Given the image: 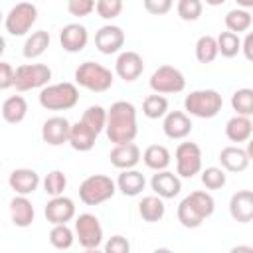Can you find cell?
I'll return each mask as SVG.
<instances>
[{
	"mask_svg": "<svg viewBox=\"0 0 253 253\" xmlns=\"http://www.w3.org/2000/svg\"><path fill=\"white\" fill-rule=\"evenodd\" d=\"M105 132L107 138L113 144L132 142L136 138L138 126H136V109L128 101H117L107 111L105 121Z\"/></svg>",
	"mask_w": 253,
	"mask_h": 253,
	"instance_id": "obj_1",
	"label": "cell"
},
{
	"mask_svg": "<svg viewBox=\"0 0 253 253\" xmlns=\"http://www.w3.org/2000/svg\"><path fill=\"white\" fill-rule=\"evenodd\" d=\"M213 210H215V202H213L211 194H208L204 190H196L178 204L176 215L184 227L196 229L202 225L204 219H208L213 213Z\"/></svg>",
	"mask_w": 253,
	"mask_h": 253,
	"instance_id": "obj_2",
	"label": "cell"
},
{
	"mask_svg": "<svg viewBox=\"0 0 253 253\" xmlns=\"http://www.w3.org/2000/svg\"><path fill=\"white\" fill-rule=\"evenodd\" d=\"M40 105L47 111H69L79 101V91L75 83L63 81L53 85H43L40 91Z\"/></svg>",
	"mask_w": 253,
	"mask_h": 253,
	"instance_id": "obj_3",
	"label": "cell"
},
{
	"mask_svg": "<svg viewBox=\"0 0 253 253\" xmlns=\"http://www.w3.org/2000/svg\"><path fill=\"white\" fill-rule=\"evenodd\" d=\"M223 107V99L215 89H198L186 95L184 109L186 115L198 117V119H213Z\"/></svg>",
	"mask_w": 253,
	"mask_h": 253,
	"instance_id": "obj_4",
	"label": "cell"
},
{
	"mask_svg": "<svg viewBox=\"0 0 253 253\" xmlns=\"http://www.w3.org/2000/svg\"><path fill=\"white\" fill-rule=\"evenodd\" d=\"M113 73L101 63L95 61H83L75 69V83L83 89H89L93 93H105L113 87Z\"/></svg>",
	"mask_w": 253,
	"mask_h": 253,
	"instance_id": "obj_5",
	"label": "cell"
},
{
	"mask_svg": "<svg viewBox=\"0 0 253 253\" xmlns=\"http://www.w3.org/2000/svg\"><path fill=\"white\" fill-rule=\"evenodd\" d=\"M117 192V184L105 174L87 176L79 186V200L85 206H99L111 200Z\"/></svg>",
	"mask_w": 253,
	"mask_h": 253,
	"instance_id": "obj_6",
	"label": "cell"
},
{
	"mask_svg": "<svg viewBox=\"0 0 253 253\" xmlns=\"http://www.w3.org/2000/svg\"><path fill=\"white\" fill-rule=\"evenodd\" d=\"M51 69L43 63H22L14 69V87L18 91H32L47 85Z\"/></svg>",
	"mask_w": 253,
	"mask_h": 253,
	"instance_id": "obj_7",
	"label": "cell"
},
{
	"mask_svg": "<svg viewBox=\"0 0 253 253\" xmlns=\"http://www.w3.org/2000/svg\"><path fill=\"white\" fill-rule=\"evenodd\" d=\"M36 20H38V8L32 2H20L4 16V26L10 36L18 38V36H26L36 24Z\"/></svg>",
	"mask_w": 253,
	"mask_h": 253,
	"instance_id": "obj_8",
	"label": "cell"
},
{
	"mask_svg": "<svg viewBox=\"0 0 253 253\" xmlns=\"http://www.w3.org/2000/svg\"><path fill=\"white\" fill-rule=\"evenodd\" d=\"M150 89L158 95H170V93H180L186 87V77L184 73L174 67V65H160L148 81Z\"/></svg>",
	"mask_w": 253,
	"mask_h": 253,
	"instance_id": "obj_9",
	"label": "cell"
},
{
	"mask_svg": "<svg viewBox=\"0 0 253 253\" xmlns=\"http://www.w3.org/2000/svg\"><path fill=\"white\" fill-rule=\"evenodd\" d=\"M75 239L83 249H97L103 243V225L93 213H79L75 217Z\"/></svg>",
	"mask_w": 253,
	"mask_h": 253,
	"instance_id": "obj_10",
	"label": "cell"
},
{
	"mask_svg": "<svg viewBox=\"0 0 253 253\" xmlns=\"http://www.w3.org/2000/svg\"><path fill=\"white\" fill-rule=\"evenodd\" d=\"M176 174L180 178H194L202 170V148L196 142H180L174 152Z\"/></svg>",
	"mask_w": 253,
	"mask_h": 253,
	"instance_id": "obj_11",
	"label": "cell"
},
{
	"mask_svg": "<svg viewBox=\"0 0 253 253\" xmlns=\"http://www.w3.org/2000/svg\"><path fill=\"white\" fill-rule=\"evenodd\" d=\"M45 219L55 225V223H67L75 217V204L67 196H51V200L45 204Z\"/></svg>",
	"mask_w": 253,
	"mask_h": 253,
	"instance_id": "obj_12",
	"label": "cell"
},
{
	"mask_svg": "<svg viewBox=\"0 0 253 253\" xmlns=\"http://www.w3.org/2000/svg\"><path fill=\"white\" fill-rule=\"evenodd\" d=\"M87 42H89V32H87V28H85L83 24H79V22L67 24V26H63L61 32H59V43H61V47H63L65 51H69V53H79V51H83L85 45H87Z\"/></svg>",
	"mask_w": 253,
	"mask_h": 253,
	"instance_id": "obj_13",
	"label": "cell"
},
{
	"mask_svg": "<svg viewBox=\"0 0 253 253\" xmlns=\"http://www.w3.org/2000/svg\"><path fill=\"white\" fill-rule=\"evenodd\" d=\"M123 45H125V32L119 26L107 24V26L99 28V32L95 34V47L105 55L121 51Z\"/></svg>",
	"mask_w": 253,
	"mask_h": 253,
	"instance_id": "obj_14",
	"label": "cell"
},
{
	"mask_svg": "<svg viewBox=\"0 0 253 253\" xmlns=\"http://www.w3.org/2000/svg\"><path fill=\"white\" fill-rule=\"evenodd\" d=\"M115 71L125 81H136L144 71L142 55L136 53V51H130V49L128 51H121L117 61H115Z\"/></svg>",
	"mask_w": 253,
	"mask_h": 253,
	"instance_id": "obj_15",
	"label": "cell"
},
{
	"mask_svg": "<svg viewBox=\"0 0 253 253\" xmlns=\"http://www.w3.org/2000/svg\"><path fill=\"white\" fill-rule=\"evenodd\" d=\"M162 130L172 140H182L192 132V119L184 111H168L164 115Z\"/></svg>",
	"mask_w": 253,
	"mask_h": 253,
	"instance_id": "obj_16",
	"label": "cell"
},
{
	"mask_svg": "<svg viewBox=\"0 0 253 253\" xmlns=\"http://www.w3.org/2000/svg\"><path fill=\"white\" fill-rule=\"evenodd\" d=\"M150 188L162 200H170V198H176L180 194L182 182H180V176L170 172V170H156V174H152Z\"/></svg>",
	"mask_w": 253,
	"mask_h": 253,
	"instance_id": "obj_17",
	"label": "cell"
},
{
	"mask_svg": "<svg viewBox=\"0 0 253 253\" xmlns=\"http://www.w3.org/2000/svg\"><path fill=\"white\" fill-rule=\"evenodd\" d=\"M69 121L65 117H49L42 126V140L49 146H61L69 138Z\"/></svg>",
	"mask_w": 253,
	"mask_h": 253,
	"instance_id": "obj_18",
	"label": "cell"
},
{
	"mask_svg": "<svg viewBox=\"0 0 253 253\" xmlns=\"http://www.w3.org/2000/svg\"><path fill=\"white\" fill-rule=\"evenodd\" d=\"M10 188L20 196H30L40 186V174L32 168H16L8 178Z\"/></svg>",
	"mask_w": 253,
	"mask_h": 253,
	"instance_id": "obj_19",
	"label": "cell"
},
{
	"mask_svg": "<svg viewBox=\"0 0 253 253\" xmlns=\"http://www.w3.org/2000/svg\"><path fill=\"white\" fill-rule=\"evenodd\" d=\"M229 213L237 223H249L253 219V192L239 190L229 200Z\"/></svg>",
	"mask_w": 253,
	"mask_h": 253,
	"instance_id": "obj_20",
	"label": "cell"
},
{
	"mask_svg": "<svg viewBox=\"0 0 253 253\" xmlns=\"http://www.w3.org/2000/svg\"><path fill=\"white\" fill-rule=\"evenodd\" d=\"M97 136H99V132H95L87 123H83V121L79 119L75 125H71L67 142L71 144V148H73V150L87 152V150H91V148L95 146Z\"/></svg>",
	"mask_w": 253,
	"mask_h": 253,
	"instance_id": "obj_21",
	"label": "cell"
},
{
	"mask_svg": "<svg viewBox=\"0 0 253 253\" xmlns=\"http://www.w3.org/2000/svg\"><path fill=\"white\" fill-rule=\"evenodd\" d=\"M111 164L119 170H126V168H134L140 160V148L134 142H123V144H115V148L109 154Z\"/></svg>",
	"mask_w": 253,
	"mask_h": 253,
	"instance_id": "obj_22",
	"label": "cell"
},
{
	"mask_svg": "<svg viewBox=\"0 0 253 253\" xmlns=\"http://www.w3.org/2000/svg\"><path fill=\"white\" fill-rule=\"evenodd\" d=\"M249 160V150H243L241 146H225L219 152V164L225 172H243L247 170Z\"/></svg>",
	"mask_w": 253,
	"mask_h": 253,
	"instance_id": "obj_23",
	"label": "cell"
},
{
	"mask_svg": "<svg viewBox=\"0 0 253 253\" xmlns=\"http://www.w3.org/2000/svg\"><path fill=\"white\" fill-rule=\"evenodd\" d=\"M34 206L32 202L28 200V196H16L12 198L10 202V217H12V223L16 227H30L32 221H34Z\"/></svg>",
	"mask_w": 253,
	"mask_h": 253,
	"instance_id": "obj_24",
	"label": "cell"
},
{
	"mask_svg": "<svg viewBox=\"0 0 253 253\" xmlns=\"http://www.w3.org/2000/svg\"><path fill=\"white\" fill-rule=\"evenodd\" d=\"M253 134V123L251 117L245 115H235L225 123V136L231 142H247Z\"/></svg>",
	"mask_w": 253,
	"mask_h": 253,
	"instance_id": "obj_25",
	"label": "cell"
},
{
	"mask_svg": "<svg viewBox=\"0 0 253 253\" xmlns=\"http://www.w3.org/2000/svg\"><path fill=\"white\" fill-rule=\"evenodd\" d=\"M115 184H117V190H121V194L134 198V196H138L144 190L146 180H144L142 172H138L134 168H126V170H123L119 174V178H117Z\"/></svg>",
	"mask_w": 253,
	"mask_h": 253,
	"instance_id": "obj_26",
	"label": "cell"
},
{
	"mask_svg": "<svg viewBox=\"0 0 253 253\" xmlns=\"http://www.w3.org/2000/svg\"><path fill=\"white\" fill-rule=\"evenodd\" d=\"M28 115V101L22 95H12L2 103V119L10 125H18Z\"/></svg>",
	"mask_w": 253,
	"mask_h": 253,
	"instance_id": "obj_27",
	"label": "cell"
},
{
	"mask_svg": "<svg viewBox=\"0 0 253 253\" xmlns=\"http://www.w3.org/2000/svg\"><path fill=\"white\" fill-rule=\"evenodd\" d=\"M138 213L144 221L148 223H154V221H160L166 213V206H164V200L160 196H144L138 204Z\"/></svg>",
	"mask_w": 253,
	"mask_h": 253,
	"instance_id": "obj_28",
	"label": "cell"
},
{
	"mask_svg": "<svg viewBox=\"0 0 253 253\" xmlns=\"http://www.w3.org/2000/svg\"><path fill=\"white\" fill-rule=\"evenodd\" d=\"M170 150L162 144H150L146 146V150L142 152V160L146 164V168L150 170H166L168 164H170Z\"/></svg>",
	"mask_w": 253,
	"mask_h": 253,
	"instance_id": "obj_29",
	"label": "cell"
},
{
	"mask_svg": "<svg viewBox=\"0 0 253 253\" xmlns=\"http://www.w3.org/2000/svg\"><path fill=\"white\" fill-rule=\"evenodd\" d=\"M49 34L45 30H38V32H32V36H28L26 43H24V57L26 59H36L40 57L47 47H49Z\"/></svg>",
	"mask_w": 253,
	"mask_h": 253,
	"instance_id": "obj_30",
	"label": "cell"
},
{
	"mask_svg": "<svg viewBox=\"0 0 253 253\" xmlns=\"http://www.w3.org/2000/svg\"><path fill=\"white\" fill-rule=\"evenodd\" d=\"M251 24H253V16L245 8H235V10H229L225 14V28L229 32H235V34L247 32L251 28Z\"/></svg>",
	"mask_w": 253,
	"mask_h": 253,
	"instance_id": "obj_31",
	"label": "cell"
},
{
	"mask_svg": "<svg viewBox=\"0 0 253 253\" xmlns=\"http://www.w3.org/2000/svg\"><path fill=\"white\" fill-rule=\"evenodd\" d=\"M217 43V53H221L223 57H235L241 51V38L235 32H221L215 38Z\"/></svg>",
	"mask_w": 253,
	"mask_h": 253,
	"instance_id": "obj_32",
	"label": "cell"
},
{
	"mask_svg": "<svg viewBox=\"0 0 253 253\" xmlns=\"http://www.w3.org/2000/svg\"><path fill=\"white\" fill-rule=\"evenodd\" d=\"M73 241H75V233H73L71 227H67V223H55L51 227V231H49V243L55 249H59V251L69 249L73 245Z\"/></svg>",
	"mask_w": 253,
	"mask_h": 253,
	"instance_id": "obj_33",
	"label": "cell"
},
{
	"mask_svg": "<svg viewBox=\"0 0 253 253\" xmlns=\"http://www.w3.org/2000/svg\"><path fill=\"white\" fill-rule=\"evenodd\" d=\"M217 43L213 36H200L196 42V59L200 63H211L217 57Z\"/></svg>",
	"mask_w": 253,
	"mask_h": 253,
	"instance_id": "obj_34",
	"label": "cell"
},
{
	"mask_svg": "<svg viewBox=\"0 0 253 253\" xmlns=\"http://www.w3.org/2000/svg\"><path fill=\"white\" fill-rule=\"evenodd\" d=\"M142 113L144 117L148 119H162L166 113H168V101L164 95H148L144 101H142Z\"/></svg>",
	"mask_w": 253,
	"mask_h": 253,
	"instance_id": "obj_35",
	"label": "cell"
},
{
	"mask_svg": "<svg viewBox=\"0 0 253 253\" xmlns=\"http://www.w3.org/2000/svg\"><path fill=\"white\" fill-rule=\"evenodd\" d=\"M231 107L237 115L251 117L253 115V89H249V87L237 89L231 95Z\"/></svg>",
	"mask_w": 253,
	"mask_h": 253,
	"instance_id": "obj_36",
	"label": "cell"
},
{
	"mask_svg": "<svg viewBox=\"0 0 253 253\" xmlns=\"http://www.w3.org/2000/svg\"><path fill=\"white\" fill-rule=\"evenodd\" d=\"M200 172H202V184L208 190H221L225 186V182H227V176H225L223 168L208 166L206 170H200Z\"/></svg>",
	"mask_w": 253,
	"mask_h": 253,
	"instance_id": "obj_37",
	"label": "cell"
},
{
	"mask_svg": "<svg viewBox=\"0 0 253 253\" xmlns=\"http://www.w3.org/2000/svg\"><path fill=\"white\" fill-rule=\"evenodd\" d=\"M83 123H87L95 132H101L105 130V121H107V111L101 107V105H91L85 109L83 117H81Z\"/></svg>",
	"mask_w": 253,
	"mask_h": 253,
	"instance_id": "obj_38",
	"label": "cell"
},
{
	"mask_svg": "<svg viewBox=\"0 0 253 253\" xmlns=\"http://www.w3.org/2000/svg\"><path fill=\"white\" fill-rule=\"evenodd\" d=\"M65 188H67V176L61 170H51L43 178V190L47 196H61Z\"/></svg>",
	"mask_w": 253,
	"mask_h": 253,
	"instance_id": "obj_39",
	"label": "cell"
},
{
	"mask_svg": "<svg viewBox=\"0 0 253 253\" xmlns=\"http://www.w3.org/2000/svg\"><path fill=\"white\" fill-rule=\"evenodd\" d=\"M176 12L184 22H196L204 12V4L202 0H178Z\"/></svg>",
	"mask_w": 253,
	"mask_h": 253,
	"instance_id": "obj_40",
	"label": "cell"
},
{
	"mask_svg": "<svg viewBox=\"0 0 253 253\" xmlns=\"http://www.w3.org/2000/svg\"><path fill=\"white\" fill-rule=\"evenodd\" d=\"M95 12L103 20H113L123 12V0H97L95 2Z\"/></svg>",
	"mask_w": 253,
	"mask_h": 253,
	"instance_id": "obj_41",
	"label": "cell"
},
{
	"mask_svg": "<svg viewBox=\"0 0 253 253\" xmlns=\"http://www.w3.org/2000/svg\"><path fill=\"white\" fill-rule=\"evenodd\" d=\"M97 0H67V12L75 18H85L93 14Z\"/></svg>",
	"mask_w": 253,
	"mask_h": 253,
	"instance_id": "obj_42",
	"label": "cell"
},
{
	"mask_svg": "<svg viewBox=\"0 0 253 253\" xmlns=\"http://www.w3.org/2000/svg\"><path fill=\"white\" fill-rule=\"evenodd\" d=\"M144 4V10L152 16H164L172 10V4L174 0H142Z\"/></svg>",
	"mask_w": 253,
	"mask_h": 253,
	"instance_id": "obj_43",
	"label": "cell"
},
{
	"mask_svg": "<svg viewBox=\"0 0 253 253\" xmlns=\"http://www.w3.org/2000/svg\"><path fill=\"white\" fill-rule=\"evenodd\" d=\"M105 251H107V253H128V251H130V243H128L126 237H123V235H113V237L105 243Z\"/></svg>",
	"mask_w": 253,
	"mask_h": 253,
	"instance_id": "obj_44",
	"label": "cell"
},
{
	"mask_svg": "<svg viewBox=\"0 0 253 253\" xmlns=\"http://www.w3.org/2000/svg\"><path fill=\"white\" fill-rule=\"evenodd\" d=\"M14 87V67L6 61H0V91Z\"/></svg>",
	"mask_w": 253,
	"mask_h": 253,
	"instance_id": "obj_45",
	"label": "cell"
},
{
	"mask_svg": "<svg viewBox=\"0 0 253 253\" xmlns=\"http://www.w3.org/2000/svg\"><path fill=\"white\" fill-rule=\"evenodd\" d=\"M251 45H253V36L251 34H247L245 36V40L241 42V49H243V53H245V57L251 61L253 59V53H251Z\"/></svg>",
	"mask_w": 253,
	"mask_h": 253,
	"instance_id": "obj_46",
	"label": "cell"
},
{
	"mask_svg": "<svg viewBox=\"0 0 253 253\" xmlns=\"http://www.w3.org/2000/svg\"><path fill=\"white\" fill-rule=\"evenodd\" d=\"M235 2H237V6H241V8H245V10L253 8V0H235Z\"/></svg>",
	"mask_w": 253,
	"mask_h": 253,
	"instance_id": "obj_47",
	"label": "cell"
},
{
	"mask_svg": "<svg viewBox=\"0 0 253 253\" xmlns=\"http://www.w3.org/2000/svg\"><path fill=\"white\" fill-rule=\"evenodd\" d=\"M208 6H221V4H225V0H204Z\"/></svg>",
	"mask_w": 253,
	"mask_h": 253,
	"instance_id": "obj_48",
	"label": "cell"
},
{
	"mask_svg": "<svg viewBox=\"0 0 253 253\" xmlns=\"http://www.w3.org/2000/svg\"><path fill=\"white\" fill-rule=\"evenodd\" d=\"M4 51H6V40L0 36V57L4 55Z\"/></svg>",
	"mask_w": 253,
	"mask_h": 253,
	"instance_id": "obj_49",
	"label": "cell"
},
{
	"mask_svg": "<svg viewBox=\"0 0 253 253\" xmlns=\"http://www.w3.org/2000/svg\"><path fill=\"white\" fill-rule=\"evenodd\" d=\"M4 22V14H2V10H0V24Z\"/></svg>",
	"mask_w": 253,
	"mask_h": 253,
	"instance_id": "obj_50",
	"label": "cell"
},
{
	"mask_svg": "<svg viewBox=\"0 0 253 253\" xmlns=\"http://www.w3.org/2000/svg\"><path fill=\"white\" fill-rule=\"evenodd\" d=\"M0 168H2V164H0Z\"/></svg>",
	"mask_w": 253,
	"mask_h": 253,
	"instance_id": "obj_51",
	"label": "cell"
}]
</instances>
